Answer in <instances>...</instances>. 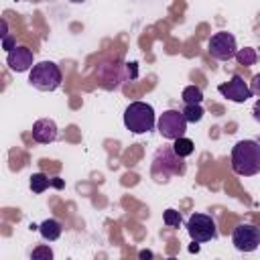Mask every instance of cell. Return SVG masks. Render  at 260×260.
Returning <instances> with one entry per match:
<instances>
[{
  "mask_svg": "<svg viewBox=\"0 0 260 260\" xmlns=\"http://www.w3.org/2000/svg\"><path fill=\"white\" fill-rule=\"evenodd\" d=\"M232 169L242 177H254L260 173V142L240 140L232 148Z\"/></svg>",
  "mask_w": 260,
  "mask_h": 260,
  "instance_id": "cell-1",
  "label": "cell"
},
{
  "mask_svg": "<svg viewBox=\"0 0 260 260\" xmlns=\"http://www.w3.org/2000/svg\"><path fill=\"white\" fill-rule=\"evenodd\" d=\"M124 126L134 134H144L154 128V108L146 102H132L124 110Z\"/></svg>",
  "mask_w": 260,
  "mask_h": 260,
  "instance_id": "cell-2",
  "label": "cell"
},
{
  "mask_svg": "<svg viewBox=\"0 0 260 260\" xmlns=\"http://www.w3.org/2000/svg\"><path fill=\"white\" fill-rule=\"evenodd\" d=\"M63 81L61 69L53 61L35 63L28 73V83L39 91H55Z\"/></svg>",
  "mask_w": 260,
  "mask_h": 260,
  "instance_id": "cell-3",
  "label": "cell"
},
{
  "mask_svg": "<svg viewBox=\"0 0 260 260\" xmlns=\"http://www.w3.org/2000/svg\"><path fill=\"white\" fill-rule=\"evenodd\" d=\"M187 118L183 112L179 110H167L158 116V122H156V128L160 132L162 138L167 140H177L181 136H185L187 132Z\"/></svg>",
  "mask_w": 260,
  "mask_h": 260,
  "instance_id": "cell-4",
  "label": "cell"
},
{
  "mask_svg": "<svg viewBox=\"0 0 260 260\" xmlns=\"http://www.w3.org/2000/svg\"><path fill=\"white\" fill-rule=\"evenodd\" d=\"M187 232H189L191 240L197 244H203V242L217 238L215 221L211 219V215H205V213H193L187 219Z\"/></svg>",
  "mask_w": 260,
  "mask_h": 260,
  "instance_id": "cell-5",
  "label": "cell"
},
{
  "mask_svg": "<svg viewBox=\"0 0 260 260\" xmlns=\"http://www.w3.org/2000/svg\"><path fill=\"white\" fill-rule=\"evenodd\" d=\"M207 51L213 59H219V61H230L232 57H236V51H238V45H236V37L232 32H215L209 43H207Z\"/></svg>",
  "mask_w": 260,
  "mask_h": 260,
  "instance_id": "cell-6",
  "label": "cell"
},
{
  "mask_svg": "<svg viewBox=\"0 0 260 260\" xmlns=\"http://www.w3.org/2000/svg\"><path fill=\"white\" fill-rule=\"evenodd\" d=\"M232 242L240 252H254L260 246V228L252 223H240L234 228Z\"/></svg>",
  "mask_w": 260,
  "mask_h": 260,
  "instance_id": "cell-7",
  "label": "cell"
},
{
  "mask_svg": "<svg viewBox=\"0 0 260 260\" xmlns=\"http://www.w3.org/2000/svg\"><path fill=\"white\" fill-rule=\"evenodd\" d=\"M217 91L223 95V98H228V100H232V102H236V104H244L246 100H250L252 98V89H250V85L242 79V75H232L230 77V81H225V83H219L217 85Z\"/></svg>",
  "mask_w": 260,
  "mask_h": 260,
  "instance_id": "cell-8",
  "label": "cell"
},
{
  "mask_svg": "<svg viewBox=\"0 0 260 260\" xmlns=\"http://www.w3.org/2000/svg\"><path fill=\"white\" fill-rule=\"evenodd\" d=\"M156 156H160V158H162L165 169H167V177H169V175H177V173H179V175H183V173H185L183 160H181V156H179L173 148H160V150L156 152ZM162 162H160L158 158H154V165H152V169H154V171H152V177H154L156 181H158V177H160V175H158V167H160Z\"/></svg>",
  "mask_w": 260,
  "mask_h": 260,
  "instance_id": "cell-9",
  "label": "cell"
},
{
  "mask_svg": "<svg viewBox=\"0 0 260 260\" xmlns=\"http://www.w3.org/2000/svg\"><path fill=\"white\" fill-rule=\"evenodd\" d=\"M6 63L12 71L16 73H24L28 69H32V51L28 47H14L12 51H8L6 55Z\"/></svg>",
  "mask_w": 260,
  "mask_h": 260,
  "instance_id": "cell-10",
  "label": "cell"
},
{
  "mask_svg": "<svg viewBox=\"0 0 260 260\" xmlns=\"http://www.w3.org/2000/svg\"><path fill=\"white\" fill-rule=\"evenodd\" d=\"M59 136V128L55 124V120L51 118H41L32 124V138L39 142V144H51L55 142Z\"/></svg>",
  "mask_w": 260,
  "mask_h": 260,
  "instance_id": "cell-11",
  "label": "cell"
},
{
  "mask_svg": "<svg viewBox=\"0 0 260 260\" xmlns=\"http://www.w3.org/2000/svg\"><path fill=\"white\" fill-rule=\"evenodd\" d=\"M39 232H41L43 240H47V242H55V240L61 236L63 225H61V221H57V219L49 217V219H45V221L39 225Z\"/></svg>",
  "mask_w": 260,
  "mask_h": 260,
  "instance_id": "cell-12",
  "label": "cell"
},
{
  "mask_svg": "<svg viewBox=\"0 0 260 260\" xmlns=\"http://www.w3.org/2000/svg\"><path fill=\"white\" fill-rule=\"evenodd\" d=\"M236 59H238L240 65L250 67V65H254V63L258 61V53H256V49H252V47H244V49H238V51H236Z\"/></svg>",
  "mask_w": 260,
  "mask_h": 260,
  "instance_id": "cell-13",
  "label": "cell"
},
{
  "mask_svg": "<svg viewBox=\"0 0 260 260\" xmlns=\"http://www.w3.org/2000/svg\"><path fill=\"white\" fill-rule=\"evenodd\" d=\"M173 142H175V144H173V150H175L181 158H185V156L193 154V150H195V144H193V140H191V138L181 136V138H177V140H173Z\"/></svg>",
  "mask_w": 260,
  "mask_h": 260,
  "instance_id": "cell-14",
  "label": "cell"
},
{
  "mask_svg": "<svg viewBox=\"0 0 260 260\" xmlns=\"http://www.w3.org/2000/svg\"><path fill=\"white\" fill-rule=\"evenodd\" d=\"M181 100L185 104H201L203 102V91L201 87L197 85H187L183 91H181Z\"/></svg>",
  "mask_w": 260,
  "mask_h": 260,
  "instance_id": "cell-15",
  "label": "cell"
},
{
  "mask_svg": "<svg viewBox=\"0 0 260 260\" xmlns=\"http://www.w3.org/2000/svg\"><path fill=\"white\" fill-rule=\"evenodd\" d=\"M51 185V179L45 175V173H35L30 175V191L32 193H43L45 189H49Z\"/></svg>",
  "mask_w": 260,
  "mask_h": 260,
  "instance_id": "cell-16",
  "label": "cell"
},
{
  "mask_svg": "<svg viewBox=\"0 0 260 260\" xmlns=\"http://www.w3.org/2000/svg\"><path fill=\"white\" fill-rule=\"evenodd\" d=\"M183 114H185V118H187V122H191V124H195V122H199L201 118H203V108H201V104H185V108L181 110Z\"/></svg>",
  "mask_w": 260,
  "mask_h": 260,
  "instance_id": "cell-17",
  "label": "cell"
},
{
  "mask_svg": "<svg viewBox=\"0 0 260 260\" xmlns=\"http://www.w3.org/2000/svg\"><path fill=\"white\" fill-rule=\"evenodd\" d=\"M162 221H165V225H169V228H179L181 221H183V217H181V213H179L177 209H167V211L162 213Z\"/></svg>",
  "mask_w": 260,
  "mask_h": 260,
  "instance_id": "cell-18",
  "label": "cell"
},
{
  "mask_svg": "<svg viewBox=\"0 0 260 260\" xmlns=\"http://www.w3.org/2000/svg\"><path fill=\"white\" fill-rule=\"evenodd\" d=\"M30 258L32 260H51L53 258V250L49 246H39L30 252Z\"/></svg>",
  "mask_w": 260,
  "mask_h": 260,
  "instance_id": "cell-19",
  "label": "cell"
},
{
  "mask_svg": "<svg viewBox=\"0 0 260 260\" xmlns=\"http://www.w3.org/2000/svg\"><path fill=\"white\" fill-rule=\"evenodd\" d=\"M250 89H252V93L260 95V73H256V75L252 77V81H250Z\"/></svg>",
  "mask_w": 260,
  "mask_h": 260,
  "instance_id": "cell-20",
  "label": "cell"
},
{
  "mask_svg": "<svg viewBox=\"0 0 260 260\" xmlns=\"http://www.w3.org/2000/svg\"><path fill=\"white\" fill-rule=\"evenodd\" d=\"M252 118L256 120V122H260V100L254 104V108H252Z\"/></svg>",
  "mask_w": 260,
  "mask_h": 260,
  "instance_id": "cell-21",
  "label": "cell"
},
{
  "mask_svg": "<svg viewBox=\"0 0 260 260\" xmlns=\"http://www.w3.org/2000/svg\"><path fill=\"white\" fill-rule=\"evenodd\" d=\"M2 45H4L6 51H12V49H14V39H12V37H6V39L2 41Z\"/></svg>",
  "mask_w": 260,
  "mask_h": 260,
  "instance_id": "cell-22",
  "label": "cell"
},
{
  "mask_svg": "<svg viewBox=\"0 0 260 260\" xmlns=\"http://www.w3.org/2000/svg\"><path fill=\"white\" fill-rule=\"evenodd\" d=\"M8 37V24H6V20H2V39H6Z\"/></svg>",
  "mask_w": 260,
  "mask_h": 260,
  "instance_id": "cell-23",
  "label": "cell"
},
{
  "mask_svg": "<svg viewBox=\"0 0 260 260\" xmlns=\"http://www.w3.org/2000/svg\"><path fill=\"white\" fill-rule=\"evenodd\" d=\"M150 256H152V252H146V250L140 252V258H150Z\"/></svg>",
  "mask_w": 260,
  "mask_h": 260,
  "instance_id": "cell-24",
  "label": "cell"
},
{
  "mask_svg": "<svg viewBox=\"0 0 260 260\" xmlns=\"http://www.w3.org/2000/svg\"><path fill=\"white\" fill-rule=\"evenodd\" d=\"M71 2H83V0H71Z\"/></svg>",
  "mask_w": 260,
  "mask_h": 260,
  "instance_id": "cell-25",
  "label": "cell"
},
{
  "mask_svg": "<svg viewBox=\"0 0 260 260\" xmlns=\"http://www.w3.org/2000/svg\"><path fill=\"white\" fill-rule=\"evenodd\" d=\"M258 142H260V138H258Z\"/></svg>",
  "mask_w": 260,
  "mask_h": 260,
  "instance_id": "cell-26",
  "label": "cell"
}]
</instances>
